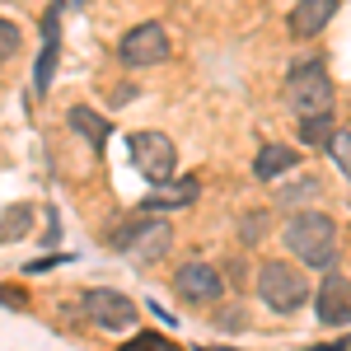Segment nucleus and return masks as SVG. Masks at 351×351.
Here are the masks:
<instances>
[{
  "mask_svg": "<svg viewBox=\"0 0 351 351\" xmlns=\"http://www.w3.org/2000/svg\"><path fill=\"white\" fill-rule=\"evenodd\" d=\"M281 243L304 267H332V258H337V220L324 216V211H300V216L286 220Z\"/></svg>",
  "mask_w": 351,
  "mask_h": 351,
  "instance_id": "nucleus-1",
  "label": "nucleus"
},
{
  "mask_svg": "<svg viewBox=\"0 0 351 351\" xmlns=\"http://www.w3.org/2000/svg\"><path fill=\"white\" fill-rule=\"evenodd\" d=\"M286 104L300 122L304 117H332V80H328L324 61H304L286 80Z\"/></svg>",
  "mask_w": 351,
  "mask_h": 351,
  "instance_id": "nucleus-2",
  "label": "nucleus"
},
{
  "mask_svg": "<svg viewBox=\"0 0 351 351\" xmlns=\"http://www.w3.org/2000/svg\"><path fill=\"white\" fill-rule=\"evenodd\" d=\"M304 295H309V281L300 267H291V263H263L258 267V300L271 314H295Z\"/></svg>",
  "mask_w": 351,
  "mask_h": 351,
  "instance_id": "nucleus-3",
  "label": "nucleus"
},
{
  "mask_svg": "<svg viewBox=\"0 0 351 351\" xmlns=\"http://www.w3.org/2000/svg\"><path fill=\"white\" fill-rule=\"evenodd\" d=\"M108 243L117 253H132V258H164L169 243H173V230L169 220H155V216H141V220H127L108 234Z\"/></svg>",
  "mask_w": 351,
  "mask_h": 351,
  "instance_id": "nucleus-4",
  "label": "nucleus"
},
{
  "mask_svg": "<svg viewBox=\"0 0 351 351\" xmlns=\"http://www.w3.org/2000/svg\"><path fill=\"white\" fill-rule=\"evenodd\" d=\"M80 309H84V319H89L94 328H104V332H127V328H136V319H141L136 300L122 295V291H108V286L84 291Z\"/></svg>",
  "mask_w": 351,
  "mask_h": 351,
  "instance_id": "nucleus-5",
  "label": "nucleus"
},
{
  "mask_svg": "<svg viewBox=\"0 0 351 351\" xmlns=\"http://www.w3.org/2000/svg\"><path fill=\"white\" fill-rule=\"evenodd\" d=\"M127 150H132V164L145 178H155V183H169V178H173L178 150H173V141L164 132H136L132 141H127Z\"/></svg>",
  "mask_w": 351,
  "mask_h": 351,
  "instance_id": "nucleus-6",
  "label": "nucleus"
},
{
  "mask_svg": "<svg viewBox=\"0 0 351 351\" xmlns=\"http://www.w3.org/2000/svg\"><path fill=\"white\" fill-rule=\"evenodd\" d=\"M164 56H169V33H164L160 24H136V28H127L122 43H117V61L132 66V71L160 66Z\"/></svg>",
  "mask_w": 351,
  "mask_h": 351,
  "instance_id": "nucleus-7",
  "label": "nucleus"
},
{
  "mask_svg": "<svg viewBox=\"0 0 351 351\" xmlns=\"http://www.w3.org/2000/svg\"><path fill=\"white\" fill-rule=\"evenodd\" d=\"M173 291H178V300H188V304H211L225 291V276L211 263H183V267L173 271Z\"/></svg>",
  "mask_w": 351,
  "mask_h": 351,
  "instance_id": "nucleus-8",
  "label": "nucleus"
},
{
  "mask_svg": "<svg viewBox=\"0 0 351 351\" xmlns=\"http://www.w3.org/2000/svg\"><path fill=\"white\" fill-rule=\"evenodd\" d=\"M202 197V183L197 178H169V183H155V188L145 192V202H141V211L145 216H160V211H183Z\"/></svg>",
  "mask_w": 351,
  "mask_h": 351,
  "instance_id": "nucleus-9",
  "label": "nucleus"
},
{
  "mask_svg": "<svg viewBox=\"0 0 351 351\" xmlns=\"http://www.w3.org/2000/svg\"><path fill=\"white\" fill-rule=\"evenodd\" d=\"M314 304H319V319H324L328 328L351 324V276H342V271H328Z\"/></svg>",
  "mask_w": 351,
  "mask_h": 351,
  "instance_id": "nucleus-10",
  "label": "nucleus"
},
{
  "mask_svg": "<svg viewBox=\"0 0 351 351\" xmlns=\"http://www.w3.org/2000/svg\"><path fill=\"white\" fill-rule=\"evenodd\" d=\"M332 14H337V0H300L295 10H291V33L295 38H314V33L328 28Z\"/></svg>",
  "mask_w": 351,
  "mask_h": 351,
  "instance_id": "nucleus-11",
  "label": "nucleus"
},
{
  "mask_svg": "<svg viewBox=\"0 0 351 351\" xmlns=\"http://www.w3.org/2000/svg\"><path fill=\"white\" fill-rule=\"evenodd\" d=\"M295 164H300V155L291 150V145H276V141H271V145H263V150H258V160H253V173H258L263 183H271V178H286Z\"/></svg>",
  "mask_w": 351,
  "mask_h": 351,
  "instance_id": "nucleus-12",
  "label": "nucleus"
},
{
  "mask_svg": "<svg viewBox=\"0 0 351 351\" xmlns=\"http://www.w3.org/2000/svg\"><path fill=\"white\" fill-rule=\"evenodd\" d=\"M66 122L75 127V136H84V141H89V150H94V155H104V145H108V122H104L99 112L80 104V108H71V117H66Z\"/></svg>",
  "mask_w": 351,
  "mask_h": 351,
  "instance_id": "nucleus-13",
  "label": "nucleus"
},
{
  "mask_svg": "<svg viewBox=\"0 0 351 351\" xmlns=\"http://www.w3.org/2000/svg\"><path fill=\"white\" fill-rule=\"evenodd\" d=\"M56 14H61V5H52V10H47V47H43L38 66H33V84H38V94H47L52 71H56Z\"/></svg>",
  "mask_w": 351,
  "mask_h": 351,
  "instance_id": "nucleus-14",
  "label": "nucleus"
},
{
  "mask_svg": "<svg viewBox=\"0 0 351 351\" xmlns=\"http://www.w3.org/2000/svg\"><path fill=\"white\" fill-rule=\"evenodd\" d=\"M28 225H33V206L19 202V206H10L5 216H0V243H14L28 234Z\"/></svg>",
  "mask_w": 351,
  "mask_h": 351,
  "instance_id": "nucleus-15",
  "label": "nucleus"
},
{
  "mask_svg": "<svg viewBox=\"0 0 351 351\" xmlns=\"http://www.w3.org/2000/svg\"><path fill=\"white\" fill-rule=\"evenodd\" d=\"M295 132H300V141H304V145H324V150H328V141L337 136V132H332V117H304Z\"/></svg>",
  "mask_w": 351,
  "mask_h": 351,
  "instance_id": "nucleus-16",
  "label": "nucleus"
},
{
  "mask_svg": "<svg viewBox=\"0 0 351 351\" xmlns=\"http://www.w3.org/2000/svg\"><path fill=\"white\" fill-rule=\"evenodd\" d=\"M328 155H332V164L342 169V178L351 183V132H337L332 141H328Z\"/></svg>",
  "mask_w": 351,
  "mask_h": 351,
  "instance_id": "nucleus-17",
  "label": "nucleus"
},
{
  "mask_svg": "<svg viewBox=\"0 0 351 351\" xmlns=\"http://www.w3.org/2000/svg\"><path fill=\"white\" fill-rule=\"evenodd\" d=\"M19 47H24V33H19V28H14L10 19H5V14H0V66H5L10 56L19 52Z\"/></svg>",
  "mask_w": 351,
  "mask_h": 351,
  "instance_id": "nucleus-18",
  "label": "nucleus"
},
{
  "mask_svg": "<svg viewBox=\"0 0 351 351\" xmlns=\"http://www.w3.org/2000/svg\"><path fill=\"white\" fill-rule=\"evenodd\" d=\"M122 351H178L169 337H160V332H141V337H132Z\"/></svg>",
  "mask_w": 351,
  "mask_h": 351,
  "instance_id": "nucleus-19",
  "label": "nucleus"
},
{
  "mask_svg": "<svg viewBox=\"0 0 351 351\" xmlns=\"http://www.w3.org/2000/svg\"><path fill=\"white\" fill-rule=\"evenodd\" d=\"M267 230V211H258V216L243 220V243H258V234Z\"/></svg>",
  "mask_w": 351,
  "mask_h": 351,
  "instance_id": "nucleus-20",
  "label": "nucleus"
},
{
  "mask_svg": "<svg viewBox=\"0 0 351 351\" xmlns=\"http://www.w3.org/2000/svg\"><path fill=\"white\" fill-rule=\"evenodd\" d=\"M314 192H319V183L309 178V183H295V188H286V192H281V202H300V197H314Z\"/></svg>",
  "mask_w": 351,
  "mask_h": 351,
  "instance_id": "nucleus-21",
  "label": "nucleus"
}]
</instances>
